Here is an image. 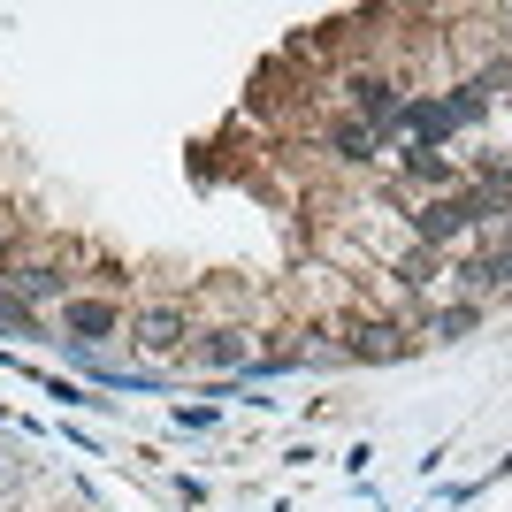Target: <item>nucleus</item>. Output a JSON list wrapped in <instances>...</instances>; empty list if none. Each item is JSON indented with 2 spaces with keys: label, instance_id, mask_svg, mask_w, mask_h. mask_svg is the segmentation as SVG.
<instances>
[{
  "label": "nucleus",
  "instance_id": "nucleus-4",
  "mask_svg": "<svg viewBox=\"0 0 512 512\" xmlns=\"http://www.w3.org/2000/svg\"><path fill=\"white\" fill-rule=\"evenodd\" d=\"M352 352L390 360V352H406V329H398V321H352Z\"/></svg>",
  "mask_w": 512,
  "mask_h": 512
},
{
  "label": "nucleus",
  "instance_id": "nucleus-1",
  "mask_svg": "<svg viewBox=\"0 0 512 512\" xmlns=\"http://www.w3.org/2000/svg\"><path fill=\"white\" fill-rule=\"evenodd\" d=\"M344 92H352V107H360V123L375 130V138H383V130L406 115V100H398V85H390V77H352Z\"/></svg>",
  "mask_w": 512,
  "mask_h": 512
},
{
  "label": "nucleus",
  "instance_id": "nucleus-2",
  "mask_svg": "<svg viewBox=\"0 0 512 512\" xmlns=\"http://www.w3.org/2000/svg\"><path fill=\"white\" fill-rule=\"evenodd\" d=\"M115 321H123V314H115L107 299H62V329H69L77 344H100V337H115Z\"/></svg>",
  "mask_w": 512,
  "mask_h": 512
},
{
  "label": "nucleus",
  "instance_id": "nucleus-10",
  "mask_svg": "<svg viewBox=\"0 0 512 512\" xmlns=\"http://www.w3.org/2000/svg\"><path fill=\"white\" fill-rule=\"evenodd\" d=\"M398 276H406V283H428V276H436V253H413L406 268H398Z\"/></svg>",
  "mask_w": 512,
  "mask_h": 512
},
{
  "label": "nucleus",
  "instance_id": "nucleus-6",
  "mask_svg": "<svg viewBox=\"0 0 512 512\" xmlns=\"http://www.w3.org/2000/svg\"><path fill=\"white\" fill-rule=\"evenodd\" d=\"M329 146H337L344 161H367V153L383 146V138H375V130H367V123H337V130H329Z\"/></svg>",
  "mask_w": 512,
  "mask_h": 512
},
{
  "label": "nucleus",
  "instance_id": "nucleus-8",
  "mask_svg": "<svg viewBox=\"0 0 512 512\" xmlns=\"http://www.w3.org/2000/svg\"><path fill=\"white\" fill-rule=\"evenodd\" d=\"M0 329H23V337H31V314H23V299L8 283H0Z\"/></svg>",
  "mask_w": 512,
  "mask_h": 512
},
{
  "label": "nucleus",
  "instance_id": "nucleus-9",
  "mask_svg": "<svg viewBox=\"0 0 512 512\" xmlns=\"http://www.w3.org/2000/svg\"><path fill=\"white\" fill-rule=\"evenodd\" d=\"M207 360H214V367H230V360H245V337H230V329H222V337L207 344Z\"/></svg>",
  "mask_w": 512,
  "mask_h": 512
},
{
  "label": "nucleus",
  "instance_id": "nucleus-7",
  "mask_svg": "<svg viewBox=\"0 0 512 512\" xmlns=\"http://www.w3.org/2000/svg\"><path fill=\"white\" fill-rule=\"evenodd\" d=\"M406 169L421 176V184H451V161H444V153H413Z\"/></svg>",
  "mask_w": 512,
  "mask_h": 512
},
{
  "label": "nucleus",
  "instance_id": "nucleus-3",
  "mask_svg": "<svg viewBox=\"0 0 512 512\" xmlns=\"http://www.w3.org/2000/svg\"><path fill=\"white\" fill-rule=\"evenodd\" d=\"M138 344H146V352H176V344H184V314H176V306L138 314Z\"/></svg>",
  "mask_w": 512,
  "mask_h": 512
},
{
  "label": "nucleus",
  "instance_id": "nucleus-5",
  "mask_svg": "<svg viewBox=\"0 0 512 512\" xmlns=\"http://www.w3.org/2000/svg\"><path fill=\"white\" fill-rule=\"evenodd\" d=\"M8 291H16V299H54V291H62V268H16Z\"/></svg>",
  "mask_w": 512,
  "mask_h": 512
}]
</instances>
